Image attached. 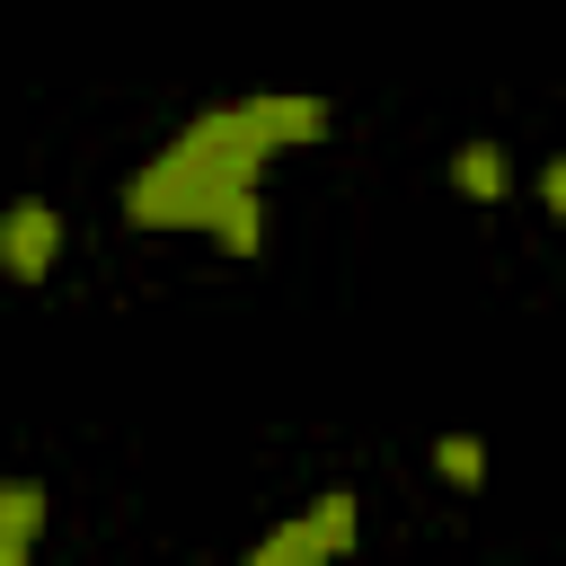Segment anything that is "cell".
I'll return each mask as SVG.
<instances>
[{"label":"cell","instance_id":"6da1fadb","mask_svg":"<svg viewBox=\"0 0 566 566\" xmlns=\"http://www.w3.org/2000/svg\"><path fill=\"white\" fill-rule=\"evenodd\" d=\"M327 97H230L203 106L150 168L124 177V221L133 230H212V248L256 256L265 248V195L256 177L283 150L327 142Z\"/></svg>","mask_w":566,"mask_h":566},{"label":"cell","instance_id":"7a4b0ae2","mask_svg":"<svg viewBox=\"0 0 566 566\" xmlns=\"http://www.w3.org/2000/svg\"><path fill=\"white\" fill-rule=\"evenodd\" d=\"M53 256H62V212H53L44 195H18V203L0 212V274H9V283H44Z\"/></svg>","mask_w":566,"mask_h":566},{"label":"cell","instance_id":"3957f363","mask_svg":"<svg viewBox=\"0 0 566 566\" xmlns=\"http://www.w3.org/2000/svg\"><path fill=\"white\" fill-rule=\"evenodd\" d=\"M451 186H460L469 203H504V195H513V150H504V142H460V150H451Z\"/></svg>","mask_w":566,"mask_h":566},{"label":"cell","instance_id":"277c9868","mask_svg":"<svg viewBox=\"0 0 566 566\" xmlns=\"http://www.w3.org/2000/svg\"><path fill=\"white\" fill-rule=\"evenodd\" d=\"M239 566H336V557H327V539H318L310 522H283V531H265Z\"/></svg>","mask_w":566,"mask_h":566},{"label":"cell","instance_id":"5b68a950","mask_svg":"<svg viewBox=\"0 0 566 566\" xmlns=\"http://www.w3.org/2000/svg\"><path fill=\"white\" fill-rule=\"evenodd\" d=\"M301 522L327 539V557H354V531H363V513H354V486H327V495H318Z\"/></svg>","mask_w":566,"mask_h":566},{"label":"cell","instance_id":"8992f818","mask_svg":"<svg viewBox=\"0 0 566 566\" xmlns=\"http://www.w3.org/2000/svg\"><path fill=\"white\" fill-rule=\"evenodd\" d=\"M35 531H44V486L35 478H0V539L35 548Z\"/></svg>","mask_w":566,"mask_h":566},{"label":"cell","instance_id":"52a82bcc","mask_svg":"<svg viewBox=\"0 0 566 566\" xmlns=\"http://www.w3.org/2000/svg\"><path fill=\"white\" fill-rule=\"evenodd\" d=\"M433 469H442L460 495H478V486H486V442H478V433H442V442H433Z\"/></svg>","mask_w":566,"mask_h":566},{"label":"cell","instance_id":"ba28073f","mask_svg":"<svg viewBox=\"0 0 566 566\" xmlns=\"http://www.w3.org/2000/svg\"><path fill=\"white\" fill-rule=\"evenodd\" d=\"M539 203H548V212H566V159H548V168H539Z\"/></svg>","mask_w":566,"mask_h":566},{"label":"cell","instance_id":"9c48e42d","mask_svg":"<svg viewBox=\"0 0 566 566\" xmlns=\"http://www.w3.org/2000/svg\"><path fill=\"white\" fill-rule=\"evenodd\" d=\"M0 566H27V539H0Z\"/></svg>","mask_w":566,"mask_h":566}]
</instances>
